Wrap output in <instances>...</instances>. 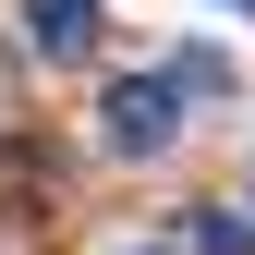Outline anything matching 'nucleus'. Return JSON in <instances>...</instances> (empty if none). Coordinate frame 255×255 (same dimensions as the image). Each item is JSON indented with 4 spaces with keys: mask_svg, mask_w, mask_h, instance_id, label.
<instances>
[{
    "mask_svg": "<svg viewBox=\"0 0 255 255\" xmlns=\"http://www.w3.org/2000/svg\"><path fill=\"white\" fill-rule=\"evenodd\" d=\"M98 134H110V158H170V146H182V98H170V73H122L110 98H98Z\"/></svg>",
    "mask_w": 255,
    "mask_h": 255,
    "instance_id": "nucleus-1",
    "label": "nucleus"
},
{
    "mask_svg": "<svg viewBox=\"0 0 255 255\" xmlns=\"http://www.w3.org/2000/svg\"><path fill=\"white\" fill-rule=\"evenodd\" d=\"M24 49L37 61H85L98 49V0H24Z\"/></svg>",
    "mask_w": 255,
    "mask_h": 255,
    "instance_id": "nucleus-2",
    "label": "nucleus"
},
{
    "mask_svg": "<svg viewBox=\"0 0 255 255\" xmlns=\"http://www.w3.org/2000/svg\"><path fill=\"white\" fill-rule=\"evenodd\" d=\"M158 73H170V98H231V61L219 49H170Z\"/></svg>",
    "mask_w": 255,
    "mask_h": 255,
    "instance_id": "nucleus-3",
    "label": "nucleus"
},
{
    "mask_svg": "<svg viewBox=\"0 0 255 255\" xmlns=\"http://www.w3.org/2000/svg\"><path fill=\"white\" fill-rule=\"evenodd\" d=\"M195 255H255V219H231V207H207V219H195Z\"/></svg>",
    "mask_w": 255,
    "mask_h": 255,
    "instance_id": "nucleus-4",
    "label": "nucleus"
},
{
    "mask_svg": "<svg viewBox=\"0 0 255 255\" xmlns=\"http://www.w3.org/2000/svg\"><path fill=\"white\" fill-rule=\"evenodd\" d=\"M122 255H182V243H122Z\"/></svg>",
    "mask_w": 255,
    "mask_h": 255,
    "instance_id": "nucleus-5",
    "label": "nucleus"
},
{
    "mask_svg": "<svg viewBox=\"0 0 255 255\" xmlns=\"http://www.w3.org/2000/svg\"><path fill=\"white\" fill-rule=\"evenodd\" d=\"M231 12H255V0H231Z\"/></svg>",
    "mask_w": 255,
    "mask_h": 255,
    "instance_id": "nucleus-6",
    "label": "nucleus"
}]
</instances>
